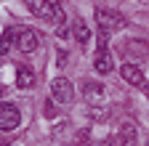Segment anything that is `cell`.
Listing matches in <instances>:
<instances>
[{
	"instance_id": "obj_1",
	"label": "cell",
	"mask_w": 149,
	"mask_h": 146,
	"mask_svg": "<svg viewBox=\"0 0 149 146\" xmlns=\"http://www.w3.org/2000/svg\"><path fill=\"white\" fill-rule=\"evenodd\" d=\"M96 21L104 32H117L123 27H128V19L120 13V11H112V8H99L96 11Z\"/></svg>"
},
{
	"instance_id": "obj_2",
	"label": "cell",
	"mask_w": 149,
	"mask_h": 146,
	"mask_svg": "<svg viewBox=\"0 0 149 146\" xmlns=\"http://www.w3.org/2000/svg\"><path fill=\"white\" fill-rule=\"evenodd\" d=\"M37 45H40V35L32 27H19L16 29V48L22 53H35Z\"/></svg>"
},
{
	"instance_id": "obj_3",
	"label": "cell",
	"mask_w": 149,
	"mask_h": 146,
	"mask_svg": "<svg viewBox=\"0 0 149 146\" xmlns=\"http://www.w3.org/2000/svg\"><path fill=\"white\" fill-rule=\"evenodd\" d=\"M51 96H53V101H59V104H72L74 101V85L67 77H56L51 82Z\"/></svg>"
},
{
	"instance_id": "obj_4",
	"label": "cell",
	"mask_w": 149,
	"mask_h": 146,
	"mask_svg": "<svg viewBox=\"0 0 149 146\" xmlns=\"http://www.w3.org/2000/svg\"><path fill=\"white\" fill-rule=\"evenodd\" d=\"M19 122H22V114H19V109H16L13 104L0 101V133H3V130H16Z\"/></svg>"
},
{
	"instance_id": "obj_5",
	"label": "cell",
	"mask_w": 149,
	"mask_h": 146,
	"mask_svg": "<svg viewBox=\"0 0 149 146\" xmlns=\"http://www.w3.org/2000/svg\"><path fill=\"white\" fill-rule=\"evenodd\" d=\"M120 75L128 85H136V88H146V77H144V72L133 64V61H125L120 66Z\"/></svg>"
},
{
	"instance_id": "obj_6",
	"label": "cell",
	"mask_w": 149,
	"mask_h": 146,
	"mask_svg": "<svg viewBox=\"0 0 149 146\" xmlns=\"http://www.w3.org/2000/svg\"><path fill=\"white\" fill-rule=\"evenodd\" d=\"M123 51L130 61H141V59H149V45L144 40H128L123 43Z\"/></svg>"
},
{
	"instance_id": "obj_7",
	"label": "cell",
	"mask_w": 149,
	"mask_h": 146,
	"mask_svg": "<svg viewBox=\"0 0 149 146\" xmlns=\"http://www.w3.org/2000/svg\"><path fill=\"white\" fill-rule=\"evenodd\" d=\"M133 141H136V125L133 122H123L117 136H115V146H130Z\"/></svg>"
},
{
	"instance_id": "obj_8",
	"label": "cell",
	"mask_w": 149,
	"mask_h": 146,
	"mask_svg": "<svg viewBox=\"0 0 149 146\" xmlns=\"http://www.w3.org/2000/svg\"><path fill=\"white\" fill-rule=\"evenodd\" d=\"M16 85L24 88V90L32 88V85H35V72H32L29 66H19V69H16Z\"/></svg>"
},
{
	"instance_id": "obj_9",
	"label": "cell",
	"mask_w": 149,
	"mask_h": 146,
	"mask_svg": "<svg viewBox=\"0 0 149 146\" xmlns=\"http://www.w3.org/2000/svg\"><path fill=\"white\" fill-rule=\"evenodd\" d=\"M16 45V29H6L0 35V56H8V51Z\"/></svg>"
},
{
	"instance_id": "obj_10",
	"label": "cell",
	"mask_w": 149,
	"mask_h": 146,
	"mask_svg": "<svg viewBox=\"0 0 149 146\" xmlns=\"http://www.w3.org/2000/svg\"><path fill=\"white\" fill-rule=\"evenodd\" d=\"M83 93H85L91 101H99V98L104 96V85H101V82H91V80H85V82H83Z\"/></svg>"
},
{
	"instance_id": "obj_11",
	"label": "cell",
	"mask_w": 149,
	"mask_h": 146,
	"mask_svg": "<svg viewBox=\"0 0 149 146\" xmlns=\"http://www.w3.org/2000/svg\"><path fill=\"white\" fill-rule=\"evenodd\" d=\"M72 35H74V40H77V43H83V45L91 40V29H88V24H85V21H80V19L74 21V27H72Z\"/></svg>"
},
{
	"instance_id": "obj_12",
	"label": "cell",
	"mask_w": 149,
	"mask_h": 146,
	"mask_svg": "<svg viewBox=\"0 0 149 146\" xmlns=\"http://www.w3.org/2000/svg\"><path fill=\"white\" fill-rule=\"evenodd\" d=\"M93 66H96L99 75H109L112 72V59H109V53H96V61H93Z\"/></svg>"
},
{
	"instance_id": "obj_13",
	"label": "cell",
	"mask_w": 149,
	"mask_h": 146,
	"mask_svg": "<svg viewBox=\"0 0 149 146\" xmlns=\"http://www.w3.org/2000/svg\"><path fill=\"white\" fill-rule=\"evenodd\" d=\"M0 146H11V138H6L3 133H0Z\"/></svg>"
},
{
	"instance_id": "obj_14",
	"label": "cell",
	"mask_w": 149,
	"mask_h": 146,
	"mask_svg": "<svg viewBox=\"0 0 149 146\" xmlns=\"http://www.w3.org/2000/svg\"><path fill=\"white\" fill-rule=\"evenodd\" d=\"M72 146H83V143H72Z\"/></svg>"
},
{
	"instance_id": "obj_15",
	"label": "cell",
	"mask_w": 149,
	"mask_h": 146,
	"mask_svg": "<svg viewBox=\"0 0 149 146\" xmlns=\"http://www.w3.org/2000/svg\"><path fill=\"white\" fill-rule=\"evenodd\" d=\"M0 96H3V88H0Z\"/></svg>"
}]
</instances>
